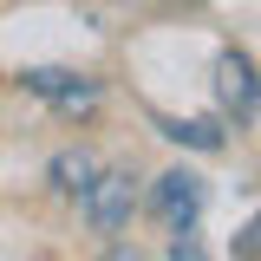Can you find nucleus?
Returning a JSON list of instances; mask_svg holds the SVG:
<instances>
[{
    "mask_svg": "<svg viewBox=\"0 0 261 261\" xmlns=\"http://www.w3.org/2000/svg\"><path fill=\"white\" fill-rule=\"evenodd\" d=\"M202 202H209V183H202L196 170H163L157 190H150V209H157V222L170 228V235L202 222Z\"/></svg>",
    "mask_w": 261,
    "mask_h": 261,
    "instance_id": "f257e3e1",
    "label": "nucleus"
},
{
    "mask_svg": "<svg viewBox=\"0 0 261 261\" xmlns=\"http://www.w3.org/2000/svg\"><path fill=\"white\" fill-rule=\"evenodd\" d=\"M130 209H137V190H130V170H98L92 183H85V222L98 235H118L130 222Z\"/></svg>",
    "mask_w": 261,
    "mask_h": 261,
    "instance_id": "f03ea898",
    "label": "nucleus"
},
{
    "mask_svg": "<svg viewBox=\"0 0 261 261\" xmlns=\"http://www.w3.org/2000/svg\"><path fill=\"white\" fill-rule=\"evenodd\" d=\"M27 92H39L53 111H92V105H98V79L65 72V65H33V72H27Z\"/></svg>",
    "mask_w": 261,
    "mask_h": 261,
    "instance_id": "7ed1b4c3",
    "label": "nucleus"
},
{
    "mask_svg": "<svg viewBox=\"0 0 261 261\" xmlns=\"http://www.w3.org/2000/svg\"><path fill=\"white\" fill-rule=\"evenodd\" d=\"M216 92L235 111V124H255V59L248 53H222L216 59Z\"/></svg>",
    "mask_w": 261,
    "mask_h": 261,
    "instance_id": "20e7f679",
    "label": "nucleus"
},
{
    "mask_svg": "<svg viewBox=\"0 0 261 261\" xmlns=\"http://www.w3.org/2000/svg\"><path fill=\"white\" fill-rule=\"evenodd\" d=\"M170 144H190V150H222V124L216 118H157Z\"/></svg>",
    "mask_w": 261,
    "mask_h": 261,
    "instance_id": "39448f33",
    "label": "nucleus"
},
{
    "mask_svg": "<svg viewBox=\"0 0 261 261\" xmlns=\"http://www.w3.org/2000/svg\"><path fill=\"white\" fill-rule=\"evenodd\" d=\"M92 176H98V163L85 157V150H65V157L53 163V183H59L65 196H85V183H92Z\"/></svg>",
    "mask_w": 261,
    "mask_h": 261,
    "instance_id": "423d86ee",
    "label": "nucleus"
},
{
    "mask_svg": "<svg viewBox=\"0 0 261 261\" xmlns=\"http://www.w3.org/2000/svg\"><path fill=\"white\" fill-rule=\"evenodd\" d=\"M170 261H209L202 242H196V228H176V235H170Z\"/></svg>",
    "mask_w": 261,
    "mask_h": 261,
    "instance_id": "0eeeda50",
    "label": "nucleus"
},
{
    "mask_svg": "<svg viewBox=\"0 0 261 261\" xmlns=\"http://www.w3.org/2000/svg\"><path fill=\"white\" fill-rule=\"evenodd\" d=\"M255 235H261L255 222H242V235H235V255H242V261H255Z\"/></svg>",
    "mask_w": 261,
    "mask_h": 261,
    "instance_id": "6e6552de",
    "label": "nucleus"
},
{
    "mask_svg": "<svg viewBox=\"0 0 261 261\" xmlns=\"http://www.w3.org/2000/svg\"><path fill=\"white\" fill-rule=\"evenodd\" d=\"M105 261H144V255H137V248H111Z\"/></svg>",
    "mask_w": 261,
    "mask_h": 261,
    "instance_id": "1a4fd4ad",
    "label": "nucleus"
}]
</instances>
